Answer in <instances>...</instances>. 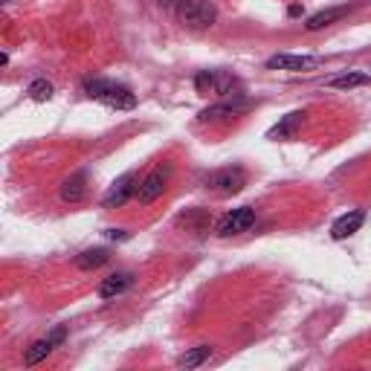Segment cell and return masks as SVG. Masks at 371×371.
Returning <instances> with one entry per match:
<instances>
[{
	"label": "cell",
	"instance_id": "obj_19",
	"mask_svg": "<svg viewBox=\"0 0 371 371\" xmlns=\"http://www.w3.org/2000/svg\"><path fill=\"white\" fill-rule=\"evenodd\" d=\"M26 93H30L32 102H47V99H52V85L47 78H35V82L26 87Z\"/></svg>",
	"mask_w": 371,
	"mask_h": 371
},
{
	"label": "cell",
	"instance_id": "obj_1",
	"mask_svg": "<svg viewBox=\"0 0 371 371\" xmlns=\"http://www.w3.org/2000/svg\"><path fill=\"white\" fill-rule=\"evenodd\" d=\"M85 93L102 104H108V108H116V111H130L137 104V96L130 93V87L111 82V78H87Z\"/></svg>",
	"mask_w": 371,
	"mask_h": 371
},
{
	"label": "cell",
	"instance_id": "obj_14",
	"mask_svg": "<svg viewBox=\"0 0 371 371\" xmlns=\"http://www.w3.org/2000/svg\"><path fill=\"white\" fill-rule=\"evenodd\" d=\"M209 357H212V346H197V348H189L186 354H180L174 365H177V368H197V365H203Z\"/></svg>",
	"mask_w": 371,
	"mask_h": 371
},
{
	"label": "cell",
	"instance_id": "obj_6",
	"mask_svg": "<svg viewBox=\"0 0 371 371\" xmlns=\"http://www.w3.org/2000/svg\"><path fill=\"white\" fill-rule=\"evenodd\" d=\"M137 174L134 171H128V174H122V177H116L114 183H111V189L104 192V197H102V206L104 209H114V206H122L130 195H137Z\"/></svg>",
	"mask_w": 371,
	"mask_h": 371
},
{
	"label": "cell",
	"instance_id": "obj_16",
	"mask_svg": "<svg viewBox=\"0 0 371 371\" xmlns=\"http://www.w3.org/2000/svg\"><path fill=\"white\" fill-rule=\"evenodd\" d=\"M365 82H368L365 73H339V75L328 78V87H334V90H351V87H360Z\"/></svg>",
	"mask_w": 371,
	"mask_h": 371
},
{
	"label": "cell",
	"instance_id": "obj_20",
	"mask_svg": "<svg viewBox=\"0 0 371 371\" xmlns=\"http://www.w3.org/2000/svg\"><path fill=\"white\" fill-rule=\"evenodd\" d=\"M195 87H197L200 93H209V90H215V73H209V70L197 73V78H195Z\"/></svg>",
	"mask_w": 371,
	"mask_h": 371
},
{
	"label": "cell",
	"instance_id": "obj_10",
	"mask_svg": "<svg viewBox=\"0 0 371 371\" xmlns=\"http://www.w3.org/2000/svg\"><path fill=\"white\" fill-rule=\"evenodd\" d=\"M363 221H365V215H363L360 209L346 212V215H339V218L334 221V226H331V238H334V241H346V238H351L354 232H360Z\"/></svg>",
	"mask_w": 371,
	"mask_h": 371
},
{
	"label": "cell",
	"instance_id": "obj_8",
	"mask_svg": "<svg viewBox=\"0 0 371 371\" xmlns=\"http://www.w3.org/2000/svg\"><path fill=\"white\" fill-rule=\"evenodd\" d=\"M244 183H247V174L241 169H221L209 177V186L215 189L218 195H235V192H241L244 189Z\"/></svg>",
	"mask_w": 371,
	"mask_h": 371
},
{
	"label": "cell",
	"instance_id": "obj_17",
	"mask_svg": "<svg viewBox=\"0 0 371 371\" xmlns=\"http://www.w3.org/2000/svg\"><path fill=\"white\" fill-rule=\"evenodd\" d=\"M215 93L238 99V96H241V82H238V78H232L229 73H215Z\"/></svg>",
	"mask_w": 371,
	"mask_h": 371
},
{
	"label": "cell",
	"instance_id": "obj_4",
	"mask_svg": "<svg viewBox=\"0 0 371 371\" xmlns=\"http://www.w3.org/2000/svg\"><path fill=\"white\" fill-rule=\"evenodd\" d=\"M253 224H255V212H253L250 206H238V209L226 212V215L218 221L215 232H218L221 238H229V235H241V232H247Z\"/></svg>",
	"mask_w": 371,
	"mask_h": 371
},
{
	"label": "cell",
	"instance_id": "obj_21",
	"mask_svg": "<svg viewBox=\"0 0 371 371\" xmlns=\"http://www.w3.org/2000/svg\"><path fill=\"white\" fill-rule=\"evenodd\" d=\"M104 238H111V241H125L128 235L122 229H108V232H104Z\"/></svg>",
	"mask_w": 371,
	"mask_h": 371
},
{
	"label": "cell",
	"instance_id": "obj_2",
	"mask_svg": "<svg viewBox=\"0 0 371 371\" xmlns=\"http://www.w3.org/2000/svg\"><path fill=\"white\" fill-rule=\"evenodd\" d=\"M177 18L189 30H206L215 23L218 9L212 0H177Z\"/></svg>",
	"mask_w": 371,
	"mask_h": 371
},
{
	"label": "cell",
	"instance_id": "obj_13",
	"mask_svg": "<svg viewBox=\"0 0 371 371\" xmlns=\"http://www.w3.org/2000/svg\"><path fill=\"white\" fill-rule=\"evenodd\" d=\"M346 15H348V9H346V6H336V9H325V12H316V15H310V18H308L305 30H308V32H320V30H325V26H331L334 20L346 18Z\"/></svg>",
	"mask_w": 371,
	"mask_h": 371
},
{
	"label": "cell",
	"instance_id": "obj_18",
	"mask_svg": "<svg viewBox=\"0 0 371 371\" xmlns=\"http://www.w3.org/2000/svg\"><path fill=\"white\" fill-rule=\"evenodd\" d=\"M302 116H305V114H290V116H287L281 125H276V128L270 130V140H276V137H279V140L290 137V134H293V128L302 122Z\"/></svg>",
	"mask_w": 371,
	"mask_h": 371
},
{
	"label": "cell",
	"instance_id": "obj_3",
	"mask_svg": "<svg viewBox=\"0 0 371 371\" xmlns=\"http://www.w3.org/2000/svg\"><path fill=\"white\" fill-rule=\"evenodd\" d=\"M169 174H171V169H169V166H157L154 171H148V174L140 180L137 200H140L142 206L154 203L157 197H160V195L166 192V180H169Z\"/></svg>",
	"mask_w": 371,
	"mask_h": 371
},
{
	"label": "cell",
	"instance_id": "obj_7",
	"mask_svg": "<svg viewBox=\"0 0 371 371\" xmlns=\"http://www.w3.org/2000/svg\"><path fill=\"white\" fill-rule=\"evenodd\" d=\"M64 328H56V331H52L49 336H44V339H35L32 342V346L30 348H26V357H23V363L26 365H38L41 360H47L52 351H56L59 346H61V342H64Z\"/></svg>",
	"mask_w": 371,
	"mask_h": 371
},
{
	"label": "cell",
	"instance_id": "obj_11",
	"mask_svg": "<svg viewBox=\"0 0 371 371\" xmlns=\"http://www.w3.org/2000/svg\"><path fill=\"white\" fill-rule=\"evenodd\" d=\"M130 281H134V276H130V273H114V276H108L99 284V296L102 299H116V296H122L125 290L130 287Z\"/></svg>",
	"mask_w": 371,
	"mask_h": 371
},
{
	"label": "cell",
	"instance_id": "obj_5",
	"mask_svg": "<svg viewBox=\"0 0 371 371\" xmlns=\"http://www.w3.org/2000/svg\"><path fill=\"white\" fill-rule=\"evenodd\" d=\"M322 61L316 56H293V52H279L267 59V70H284V73H310Z\"/></svg>",
	"mask_w": 371,
	"mask_h": 371
},
{
	"label": "cell",
	"instance_id": "obj_15",
	"mask_svg": "<svg viewBox=\"0 0 371 371\" xmlns=\"http://www.w3.org/2000/svg\"><path fill=\"white\" fill-rule=\"evenodd\" d=\"M111 255H108V250H102V247H96V250H85L82 255L75 258V267L78 270H96V267H102L104 261H108Z\"/></svg>",
	"mask_w": 371,
	"mask_h": 371
},
{
	"label": "cell",
	"instance_id": "obj_9",
	"mask_svg": "<svg viewBox=\"0 0 371 371\" xmlns=\"http://www.w3.org/2000/svg\"><path fill=\"white\" fill-rule=\"evenodd\" d=\"M247 108H250V102H247V99H241V96H238L235 102H221V104H212V108L200 111V119H203V122L232 119V116H238V114H241V111H247Z\"/></svg>",
	"mask_w": 371,
	"mask_h": 371
},
{
	"label": "cell",
	"instance_id": "obj_12",
	"mask_svg": "<svg viewBox=\"0 0 371 371\" xmlns=\"http://www.w3.org/2000/svg\"><path fill=\"white\" fill-rule=\"evenodd\" d=\"M87 195V177L78 171V174H70L64 183H61V200L64 203H78Z\"/></svg>",
	"mask_w": 371,
	"mask_h": 371
}]
</instances>
